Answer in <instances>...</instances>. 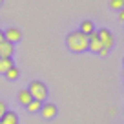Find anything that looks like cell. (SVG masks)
<instances>
[{"label": "cell", "mask_w": 124, "mask_h": 124, "mask_svg": "<svg viewBox=\"0 0 124 124\" xmlns=\"http://www.w3.org/2000/svg\"><path fill=\"white\" fill-rule=\"evenodd\" d=\"M66 46L75 53H82L88 49V35H84L82 31H71L66 37Z\"/></svg>", "instance_id": "cell-1"}, {"label": "cell", "mask_w": 124, "mask_h": 124, "mask_svg": "<svg viewBox=\"0 0 124 124\" xmlns=\"http://www.w3.org/2000/svg\"><path fill=\"white\" fill-rule=\"evenodd\" d=\"M27 91H29L31 99H35V101L44 102L47 99V88H46V84L40 82V80H33L29 84V88H27Z\"/></svg>", "instance_id": "cell-2"}, {"label": "cell", "mask_w": 124, "mask_h": 124, "mask_svg": "<svg viewBox=\"0 0 124 124\" xmlns=\"http://www.w3.org/2000/svg\"><path fill=\"white\" fill-rule=\"evenodd\" d=\"M97 35H99V40H101V44H102V47H106V49H109V47L113 46V35H111V31L109 29H106V27H102V29H99L97 31Z\"/></svg>", "instance_id": "cell-3"}, {"label": "cell", "mask_w": 124, "mask_h": 124, "mask_svg": "<svg viewBox=\"0 0 124 124\" xmlns=\"http://www.w3.org/2000/svg\"><path fill=\"white\" fill-rule=\"evenodd\" d=\"M88 49L93 51V53H99V51L102 49V44H101V40H99L97 31H93V33L88 35Z\"/></svg>", "instance_id": "cell-4"}, {"label": "cell", "mask_w": 124, "mask_h": 124, "mask_svg": "<svg viewBox=\"0 0 124 124\" xmlns=\"http://www.w3.org/2000/svg\"><path fill=\"white\" fill-rule=\"evenodd\" d=\"M4 39L8 40V42L15 44V42H18V40L22 39V31L16 29V27H9V29L4 31Z\"/></svg>", "instance_id": "cell-5"}, {"label": "cell", "mask_w": 124, "mask_h": 124, "mask_svg": "<svg viewBox=\"0 0 124 124\" xmlns=\"http://www.w3.org/2000/svg\"><path fill=\"white\" fill-rule=\"evenodd\" d=\"M40 115L44 119H53L57 115V106L51 104V102H42V108H40Z\"/></svg>", "instance_id": "cell-6"}, {"label": "cell", "mask_w": 124, "mask_h": 124, "mask_svg": "<svg viewBox=\"0 0 124 124\" xmlns=\"http://www.w3.org/2000/svg\"><path fill=\"white\" fill-rule=\"evenodd\" d=\"M13 51H15V46L11 42H8L6 39L0 42V57H11Z\"/></svg>", "instance_id": "cell-7"}, {"label": "cell", "mask_w": 124, "mask_h": 124, "mask_svg": "<svg viewBox=\"0 0 124 124\" xmlns=\"http://www.w3.org/2000/svg\"><path fill=\"white\" fill-rule=\"evenodd\" d=\"M0 122L2 124H18V117L13 111H6L4 115L0 117Z\"/></svg>", "instance_id": "cell-8"}, {"label": "cell", "mask_w": 124, "mask_h": 124, "mask_svg": "<svg viewBox=\"0 0 124 124\" xmlns=\"http://www.w3.org/2000/svg\"><path fill=\"white\" fill-rule=\"evenodd\" d=\"M9 68H13V58L11 57H0V73H6Z\"/></svg>", "instance_id": "cell-9"}, {"label": "cell", "mask_w": 124, "mask_h": 124, "mask_svg": "<svg viewBox=\"0 0 124 124\" xmlns=\"http://www.w3.org/2000/svg\"><path fill=\"white\" fill-rule=\"evenodd\" d=\"M31 101H33V99H31V95H29L27 89H20V91H18V102L22 106H27Z\"/></svg>", "instance_id": "cell-10"}, {"label": "cell", "mask_w": 124, "mask_h": 124, "mask_svg": "<svg viewBox=\"0 0 124 124\" xmlns=\"http://www.w3.org/2000/svg\"><path fill=\"white\" fill-rule=\"evenodd\" d=\"M78 31H82L84 35H89V33H93L95 31V27H93V22L91 20H84V22L80 24V29Z\"/></svg>", "instance_id": "cell-11"}, {"label": "cell", "mask_w": 124, "mask_h": 124, "mask_svg": "<svg viewBox=\"0 0 124 124\" xmlns=\"http://www.w3.org/2000/svg\"><path fill=\"white\" fill-rule=\"evenodd\" d=\"M26 108H27V111H29V113H39V111H40V108H42V102H40V101H35V99H33V101H31L29 104L26 106Z\"/></svg>", "instance_id": "cell-12"}, {"label": "cell", "mask_w": 124, "mask_h": 124, "mask_svg": "<svg viewBox=\"0 0 124 124\" xmlns=\"http://www.w3.org/2000/svg\"><path fill=\"white\" fill-rule=\"evenodd\" d=\"M6 78H8V80H16V78H18V75H20V71H18V68H9L8 71H6Z\"/></svg>", "instance_id": "cell-13"}, {"label": "cell", "mask_w": 124, "mask_h": 124, "mask_svg": "<svg viewBox=\"0 0 124 124\" xmlns=\"http://www.w3.org/2000/svg\"><path fill=\"white\" fill-rule=\"evenodd\" d=\"M109 8L120 11V9L124 8V0H109Z\"/></svg>", "instance_id": "cell-14"}, {"label": "cell", "mask_w": 124, "mask_h": 124, "mask_svg": "<svg viewBox=\"0 0 124 124\" xmlns=\"http://www.w3.org/2000/svg\"><path fill=\"white\" fill-rule=\"evenodd\" d=\"M6 111H8V106H6V102H4V101H0V117L4 115Z\"/></svg>", "instance_id": "cell-15"}, {"label": "cell", "mask_w": 124, "mask_h": 124, "mask_svg": "<svg viewBox=\"0 0 124 124\" xmlns=\"http://www.w3.org/2000/svg\"><path fill=\"white\" fill-rule=\"evenodd\" d=\"M108 51H109V49H106V47H102V49L99 51V55H102V57H106V55H108Z\"/></svg>", "instance_id": "cell-16"}, {"label": "cell", "mask_w": 124, "mask_h": 124, "mask_svg": "<svg viewBox=\"0 0 124 124\" xmlns=\"http://www.w3.org/2000/svg\"><path fill=\"white\" fill-rule=\"evenodd\" d=\"M119 18H120V20H122V22H124V8H122V9H120V11H119Z\"/></svg>", "instance_id": "cell-17"}, {"label": "cell", "mask_w": 124, "mask_h": 124, "mask_svg": "<svg viewBox=\"0 0 124 124\" xmlns=\"http://www.w3.org/2000/svg\"><path fill=\"white\" fill-rule=\"evenodd\" d=\"M2 40H4V31L0 29V42H2Z\"/></svg>", "instance_id": "cell-18"}, {"label": "cell", "mask_w": 124, "mask_h": 124, "mask_svg": "<svg viewBox=\"0 0 124 124\" xmlns=\"http://www.w3.org/2000/svg\"><path fill=\"white\" fill-rule=\"evenodd\" d=\"M0 4H2V0H0Z\"/></svg>", "instance_id": "cell-19"}, {"label": "cell", "mask_w": 124, "mask_h": 124, "mask_svg": "<svg viewBox=\"0 0 124 124\" xmlns=\"http://www.w3.org/2000/svg\"><path fill=\"white\" fill-rule=\"evenodd\" d=\"M0 124H2V122H0Z\"/></svg>", "instance_id": "cell-20"}]
</instances>
